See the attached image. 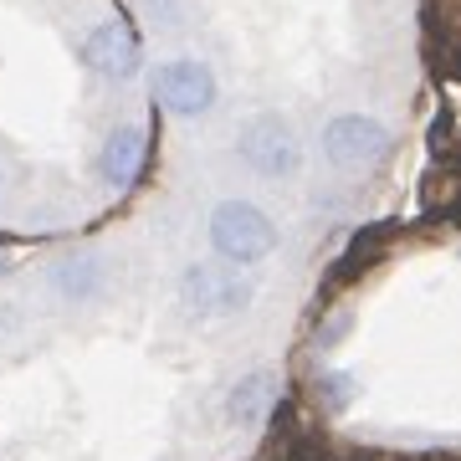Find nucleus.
Returning <instances> with one entry per match:
<instances>
[{"label": "nucleus", "instance_id": "11", "mask_svg": "<svg viewBox=\"0 0 461 461\" xmlns=\"http://www.w3.org/2000/svg\"><path fill=\"white\" fill-rule=\"evenodd\" d=\"M354 390H359V379L354 375H333V369L323 375V395L329 400H354Z\"/></svg>", "mask_w": 461, "mask_h": 461}, {"label": "nucleus", "instance_id": "2", "mask_svg": "<svg viewBox=\"0 0 461 461\" xmlns=\"http://www.w3.org/2000/svg\"><path fill=\"white\" fill-rule=\"evenodd\" d=\"M251 297L257 282L221 262H190L180 277V308L190 318H236L251 308Z\"/></svg>", "mask_w": 461, "mask_h": 461}, {"label": "nucleus", "instance_id": "6", "mask_svg": "<svg viewBox=\"0 0 461 461\" xmlns=\"http://www.w3.org/2000/svg\"><path fill=\"white\" fill-rule=\"evenodd\" d=\"M395 149V133L369 113H339L323 129V154L333 165H379Z\"/></svg>", "mask_w": 461, "mask_h": 461}, {"label": "nucleus", "instance_id": "4", "mask_svg": "<svg viewBox=\"0 0 461 461\" xmlns=\"http://www.w3.org/2000/svg\"><path fill=\"white\" fill-rule=\"evenodd\" d=\"M154 98L175 118H205L221 98V83L200 57H175V62L154 67Z\"/></svg>", "mask_w": 461, "mask_h": 461}, {"label": "nucleus", "instance_id": "12", "mask_svg": "<svg viewBox=\"0 0 461 461\" xmlns=\"http://www.w3.org/2000/svg\"><path fill=\"white\" fill-rule=\"evenodd\" d=\"M0 267H5V247H0Z\"/></svg>", "mask_w": 461, "mask_h": 461}, {"label": "nucleus", "instance_id": "9", "mask_svg": "<svg viewBox=\"0 0 461 461\" xmlns=\"http://www.w3.org/2000/svg\"><path fill=\"white\" fill-rule=\"evenodd\" d=\"M277 369H247V375L230 384V395H226V420L230 426H241V430H257L272 415V405H277Z\"/></svg>", "mask_w": 461, "mask_h": 461}, {"label": "nucleus", "instance_id": "1", "mask_svg": "<svg viewBox=\"0 0 461 461\" xmlns=\"http://www.w3.org/2000/svg\"><path fill=\"white\" fill-rule=\"evenodd\" d=\"M277 226H272V215L257 205V200H221L211 211V247H215V262L221 267H257L267 262L272 251H277Z\"/></svg>", "mask_w": 461, "mask_h": 461}, {"label": "nucleus", "instance_id": "3", "mask_svg": "<svg viewBox=\"0 0 461 461\" xmlns=\"http://www.w3.org/2000/svg\"><path fill=\"white\" fill-rule=\"evenodd\" d=\"M236 154H241V165H247L251 175H262V180H287V175H297V165H303V139H297V129L282 113H257V118L241 123V133H236Z\"/></svg>", "mask_w": 461, "mask_h": 461}, {"label": "nucleus", "instance_id": "7", "mask_svg": "<svg viewBox=\"0 0 461 461\" xmlns=\"http://www.w3.org/2000/svg\"><path fill=\"white\" fill-rule=\"evenodd\" d=\"M144 154H149V133L139 123H118L98 149V180L113 185V190H129L144 169Z\"/></svg>", "mask_w": 461, "mask_h": 461}, {"label": "nucleus", "instance_id": "5", "mask_svg": "<svg viewBox=\"0 0 461 461\" xmlns=\"http://www.w3.org/2000/svg\"><path fill=\"white\" fill-rule=\"evenodd\" d=\"M139 57H144V41H139V32H133L129 21H98L93 32L83 36V62L93 67V77H103V83H129L133 72H139Z\"/></svg>", "mask_w": 461, "mask_h": 461}, {"label": "nucleus", "instance_id": "10", "mask_svg": "<svg viewBox=\"0 0 461 461\" xmlns=\"http://www.w3.org/2000/svg\"><path fill=\"white\" fill-rule=\"evenodd\" d=\"M144 16L159 32H180V26H190V0H144Z\"/></svg>", "mask_w": 461, "mask_h": 461}, {"label": "nucleus", "instance_id": "8", "mask_svg": "<svg viewBox=\"0 0 461 461\" xmlns=\"http://www.w3.org/2000/svg\"><path fill=\"white\" fill-rule=\"evenodd\" d=\"M47 282L62 303H87L108 287V257L103 251H67V257L51 262Z\"/></svg>", "mask_w": 461, "mask_h": 461}]
</instances>
